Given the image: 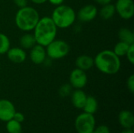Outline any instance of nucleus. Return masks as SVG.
Returning a JSON list of instances; mask_svg holds the SVG:
<instances>
[{"instance_id":"1","label":"nucleus","mask_w":134,"mask_h":133,"mask_svg":"<svg viewBox=\"0 0 134 133\" xmlns=\"http://www.w3.org/2000/svg\"><path fill=\"white\" fill-rule=\"evenodd\" d=\"M57 29L50 16L40 17L33 29V35L36 43L46 47L52 41L56 39Z\"/></svg>"},{"instance_id":"2","label":"nucleus","mask_w":134,"mask_h":133,"mask_svg":"<svg viewBox=\"0 0 134 133\" xmlns=\"http://www.w3.org/2000/svg\"><path fill=\"white\" fill-rule=\"evenodd\" d=\"M94 66L105 74H115L121 68V60L113 50L105 49L98 53L93 58Z\"/></svg>"},{"instance_id":"3","label":"nucleus","mask_w":134,"mask_h":133,"mask_svg":"<svg viewBox=\"0 0 134 133\" xmlns=\"http://www.w3.org/2000/svg\"><path fill=\"white\" fill-rule=\"evenodd\" d=\"M39 19L40 16L37 9L27 5L17 10L15 15V24L20 31L28 32L33 31Z\"/></svg>"},{"instance_id":"4","label":"nucleus","mask_w":134,"mask_h":133,"mask_svg":"<svg viewBox=\"0 0 134 133\" xmlns=\"http://www.w3.org/2000/svg\"><path fill=\"white\" fill-rule=\"evenodd\" d=\"M57 28L65 29L72 26L76 20V13L68 5H57L52 12L50 16Z\"/></svg>"},{"instance_id":"5","label":"nucleus","mask_w":134,"mask_h":133,"mask_svg":"<svg viewBox=\"0 0 134 133\" xmlns=\"http://www.w3.org/2000/svg\"><path fill=\"white\" fill-rule=\"evenodd\" d=\"M46 52L49 59L60 60L68 56L70 52V45L64 40L54 39L46 46Z\"/></svg>"},{"instance_id":"6","label":"nucleus","mask_w":134,"mask_h":133,"mask_svg":"<svg viewBox=\"0 0 134 133\" xmlns=\"http://www.w3.org/2000/svg\"><path fill=\"white\" fill-rule=\"evenodd\" d=\"M96 127V119L93 114L83 112L75 120V129L77 133H92Z\"/></svg>"},{"instance_id":"7","label":"nucleus","mask_w":134,"mask_h":133,"mask_svg":"<svg viewBox=\"0 0 134 133\" xmlns=\"http://www.w3.org/2000/svg\"><path fill=\"white\" fill-rule=\"evenodd\" d=\"M115 13L123 20H130L134 15L133 0H117L115 5Z\"/></svg>"},{"instance_id":"8","label":"nucleus","mask_w":134,"mask_h":133,"mask_svg":"<svg viewBox=\"0 0 134 133\" xmlns=\"http://www.w3.org/2000/svg\"><path fill=\"white\" fill-rule=\"evenodd\" d=\"M88 78L86 71L79 68L71 71L69 76V84L75 89H82L87 84Z\"/></svg>"},{"instance_id":"9","label":"nucleus","mask_w":134,"mask_h":133,"mask_svg":"<svg viewBox=\"0 0 134 133\" xmlns=\"http://www.w3.org/2000/svg\"><path fill=\"white\" fill-rule=\"evenodd\" d=\"M98 14V10L96 5L88 4L82 6L76 13V17L79 20L83 23H88L93 20Z\"/></svg>"},{"instance_id":"10","label":"nucleus","mask_w":134,"mask_h":133,"mask_svg":"<svg viewBox=\"0 0 134 133\" xmlns=\"http://www.w3.org/2000/svg\"><path fill=\"white\" fill-rule=\"evenodd\" d=\"M15 112V106L10 100L6 99L0 100V121L6 122L13 119Z\"/></svg>"},{"instance_id":"11","label":"nucleus","mask_w":134,"mask_h":133,"mask_svg":"<svg viewBox=\"0 0 134 133\" xmlns=\"http://www.w3.org/2000/svg\"><path fill=\"white\" fill-rule=\"evenodd\" d=\"M31 62L36 65L42 64L47 59L46 47L38 44H35L31 49L29 54Z\"/></svg>"},{"instance_id":"12","label":"nucleus","mask_w":134,"mask_h":133,"mask_svg":"<svg viewBox=\"0 0 134 133\" xmlns=\"http://www.w3.org/2000/svg\"><path fill=\"white\" fill-rule=\"evenodd\" d=\"M6 55L9 60L16 64L24 63L27 59V53L25 49L21 47L9 48L6 53Z\"/></svg>"},{"instance_id":"13","label":"nucleus","mask_w":134,"mask_h":133,"mask_svg":"<svg viewBox=\"0 0 134 133\" xmlns=\"http://www.w3.org/2000/svg\"><path fill=\"white\" fill-rule=\"evenodd\" d=\"M119 123L123 129H133L134 126V116L130 111H122L119 114Z\"/></svg>"},{"instance_id":"14","label":"nucleus","mask_w":134,"mask_h":133,"mask_svg":"<svg viewBox=\"0 0 134 133\" xmlns=\"http://www.w3.org/2000/svg\"><path fill=\"white\" fill-rule=\"evenodd\" d=\"M71 94V100L73 106L77 109H82L87 98L86 92L82 89H75Z\"/></svg>"},{"instance_id":"15","label":"nucleus","mask_w":134,"mask_h":133,"mask_svg":"<svg viewBox=\"0 0 134 133\" xmlns=\"http://www.w3.org/2000/svg\"><path fill=\"white\" fill-rule=\"evenodd\" d=\"M75 63L77 68L86 71L94 66V60L89 55H81L76 58Z\"/></svg>"},{"instance_id":"16","label":"nucleus","mask_w":134,"mask_h":133,"mask_svg":"<svg viewBox=\"0 0 134 133\" xmlns=\"http://www.w3.org/2000/svg\"><path fill=\"white\" fill-rule=\"evenodd\" d=\"M118 36L119 38V41L126 42L129 45L134 44V33L132 30L122 27L119 31Z\"/></svg>"},{"instance_id":"17","label":"nucleus","mask_w":134,"mask_h":133,"mask_svg":"<svg viewBox=\"0 0 134 133\" xmlns=\"http://www.w3.org/2000/svg\"><path fill=\"white\" fill-rule=\"evenodd\" d=\"M98 108V103L97 99L93 96H87L85 105L82 108L84 112L94 114Z\"/></svg>"},{"instance_id":"18","label":"nucleus","mask_w":134,"mask_h":133,"mask_svg":"<svg viewBox=\"0 0 134 133\" xmlns=\"http://www.w3.org/2000/svg\"><path fill=\"white\" fill-rule=\"evenodd\" d=\"M35 44L37 43L33 34L26 33L23 34L20 38V47L24 49H31Z\"/></svg>"},{"instance_id":"19","label":"nucleus","mask_w":134,"mask_h":133,"mask_svg":"<svg viewBox=\"0 0 134 133\" xmlns=\"http://www.w3.org/2000/svg\"><path fill=\"white\" fill-rule=\"evenodd\" d=\"M115 13V5L111 3H108V4L102 5L99 12L100 16L103 20H110L111 18H112Z\"/></svg>"},{"instance_id":"20","label":"nucleus","mask_w":134,"mask_h":133,"mask_svg":"<svg viewBox=\"0 0 134 133\" xmlns=\"http://www.w3.org/2000/svg\"><path fill=\"white\" fill-rule=\"evenodd\" d=\"M5 129L8 133H21L22 132V125L21 123L11 119L6 122Z\"/></svg>"},{"instance_id":"21","label":"nucleus","mask_w":134,"mask_h":133,"mask_svg":"<svg viewBox=\"0 0 134 133\" xmlns=\"http://www.w3.org/2000/svg\"><path fill=\"white\" fill-rule=\"evenodd\" d=\"M130 45L126 43V42H121L119 41L114 47V49H113V52L115 53V55H117L119 57H122V56H125L128 49H129V47H130Z\"/></svg>"},{"instance_id":"22","label":"nucleus","mask_w":134,"mask_h":133,"mask_svg":"<svg viewBox=\"0 0 134 133\" xmlns=\"http://www.w3.org/2000/svg\"><path fill=\"white\" fill-rule=\"evenodd\" d=\"M10 48V41L7 35L0 33V55L5 54Z\"/></svg>"},{"instance_id":"23","label":"nucleus","mask_w":134,"mask_h":133,"mask_svg":"<svg viewBox=\"0 0 134 133\" xmlns=\"http://www.w3.org/2000/svg\"><path fill=\"white\" fill-rule=\"evenodd\" d=\"M72 87L70 84H64L59 89V94L61 97H67L71 95L72 92Z\"/></svg>"},{"instance_id":"24","label":"nucleus","mask_w":134,"mask_h":133,"mask_svg":"<svg viewBox=\"0 0 134 133\" xmlns=\"http://www.w3.org/2000/svg\"><path fill=\"white\" fill-rule=\"evenodd\" d=\"M126 56L128 60V61L131 63L133 64L134 63V44H132L130 45L129 49L126 54Z\"/></svg>"},{"instance_id":"25","label":"nucleus","mask_w":134,"mask_h":133,"mask_svg":"<svg viewBox=\"0 0 134 133\" xmlns=\"http://www.w3.org/2000/svg\"><path fill=\"white\" fill-rule=\"evenodd\" d=\"M92 133H111V132H110V129L107 125H101L97 127H95Z\"/></svg>"},{"instance_id":"26","label":"nucleus","mask_w":134,"mask_h":133,"mask_svg":"<svg viewBox=\"0 0 134 133\" xmlns=\"http://www.w3.org/2000/svg\"><path fill=\"white\" fill-rule=\"evenodd\" d=\"M126 85H127V88L129 89V91L131 92V93H133L134 92V75L133 74H131L128 79H127V82H126Z\"/></svg>"},{"instance_id":"27","label":"nucleus","mask_w":134,"mask_h":133,"mask_svg":"<svg viewBox=\"0 0 134 133\" xmlns=\"http://www.w3.org/2000/svg\"><path fill=\"white\" fill-rule=\"evenodd\" d=\"M13 119H14L15 121H16V122H20V123H22V122L24 121L25 118H24V115L22 113H20V112H16V111L15 114H14V115H13Z\"/></svg>"},{"instance_id":"28","label":"nucleus","mask_w":134,"mask_h":133,"mask_svg":"<svg viewBox=\"0 0 134 133\" xmlns=\"http://www.w3.org/2000/svg\"><path fill=\"white\" fill-rule=\"evenodd\" d=\"M15 5L19 7V8H22V7H24V6H27V2L28 0H13Z\"/></svg>"},{"instance_id":"29","label":"nucleus","mask_w":134,"mask_h":133,"mask_svg":"<svg viewBox=\"0 0 134 133\" xmlns=\"http://www.w3.org/2000/svg\"><path fill=\"white\" fill-rule=\"evenodd\" d=\"M50 4L53 5H62L64 2V0H47Z\"/></svg>"},{"instance_id":"30","label":"nucleus","mask_w":134,"mask_h":133,"mask_svg":"<svg viewBox=\"0 0 134 133\" xmlns=\"http://www.w3.org/2000/svg\"><path fill=\"white\" fill-rule=\"evenodd\" d=\"M97 3H98L99 5H106V4H108V3H111L112 0H94Z\"/></svg>"},{"instance_id":"31","label":"nucleus","mask_w":134,"mask_h":133,"mask_svg":"<svg viewBox=\"0 0 134 133\" xmlns=\"http://www.w3.org/2000/svg\"><path fill=\"white\" fill-rule=\"evenodd\" d=\"M30 1H31L33 3H35L36 5H41V4H43L47 2V0H30Z\"/></svg>"},{"instance_id":"32","label":"nucleus","mask_w":134,"mask_h":133,"mask_svg":"<svg viewBox=\"0 0 134 133\" xmlns=\"http://www.w3.org/2000/svg\"><path fill=\"white\" fill-rule=\"evenodd\" d=\"M120 133H134L133 129H124Z\"/></svg>"}]
</instances>
